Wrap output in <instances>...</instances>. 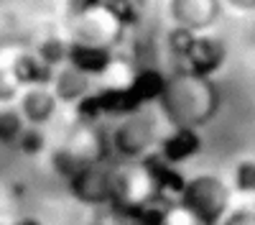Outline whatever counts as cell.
I'll return each instance as SVG.
<instances>
[{
	"label": "cell",
	"instance_id": "3957f363",
	"mask_svg": "<svg viewBox=\"0 0 255 225\" xmlns=\"http://www.w3.org/2000/svg\"><path fill=\"white\" fill-rule=\"evenodd\" d=\"M151 138H153V123L148 118L135 115V118H128L115 131V146L125 156H135L151 143Z\"/></svg>",
	"mask_w": 255,
	"mask_h": 225
},
{
	"label": "cell",
	"instance_id": "7a4b0ae2",
	"mask_svg": "<svg viewBox=\"0 0 255 225\" xmlns=\"http://www.w3.org/2000/svg\"><path fill=\"white\" fill-rule=\"evenodd\" d=\"M184 200H186V210L191 215L199 218L207 225H212L227 208L230 192L217 177H197L186 184Z\"/></svg>",
	"mask_w": 255,
	"mask_h": 225
},
{
	"label": "cell",
	"instance_id": "277c9868",
	"mask_svg": "<svg viewBox=\"0 0 255 225\" xmlns=\"http://www.w3.org/2000/svg\"><path fill=\"white\" fill-rule=\"evenodd\" d=\"M217 3H202V0H197V3H176L174 10H176V20L179 23H184L186 28H204L209 26L212 20H215L217 15Z\"/></svg>",
	"mask_w": 255,
	"mask_h": 225
},
{
	"label": "cell",
	"instance_id": "6da1fadb",
	"mask_svg": "<svg viewBox=\"0 0 255 225\" xmlns=\"http://www.w3.org/2000/svg\"><path fill=\"white\" fill-rule=\"evenodd\" d=\"M161 102L166 115L179 126L204 123L215 110V90L204 77H179L161 90Z\"/></svg>",
	"mask_w": 255,
	"mask_h": 225
},
{
	"label": "cell",
	"instance_id": "8992f818",
	"mask_svg": "<svg viewBox=\"0 0 255 225\" xmlns=\"http://www.w3.org/2000/svg\"><path fill=\"white\" fill-rule=\"evenodd\" d=\"M26 113L33 123H44L51 113H54V97L49 92H31L26 97Z\"/></svg>",
	"mask_w": 255,
	"mask_h": 225
},
{
	"label": "cell",
	"instance_id": "9c48e42d",
	"mask_svg": "<svg viewBox=\"0 0 255 225\" xmlns=\"http://www.w3.org/2000/svg\"><path fill=\"white\" fill-rule=\"evenodd\" d=\"M92 225H100V223H92Z\"/></svg>",
	"mask_w": 255,
	"mask_h": 225
},
{
	"label": "cell",
	"instance_id": "52a82bcc",
	"mask_svg": "<svg viewBox=\"0 0 255 225\" xmlns=\"http://www.w3.org/2000/svg\"><path fill=\"white\" fill-rule=\"evenodd\" d=\"M235 184L240 192H255V161H243L235 172Z\"/></svg>",
	"mask_w": 255,
	"mask_h": 225
},
{
	"label": "cell",
	"instance_id": "ba28073f",
	"mask_svg": "<svg viewBox=\"0 0 255 225\" xmlns=\"http://www.w3.org/2000/svg\"><path fill=\"white\" fill-rule=\"evenodd\" d=\"M222 225H255V210H238V213H232Z\"/></svg>",
	"mask_w": 255,
	"mask_h": 225
},
{
	"label": "cell",
	"instance_id": "5b68a950",
	"mask_svg": "<svg viewBox=\"0 0 255 225\" xmlns=\"http://www.w3.org/2000/svg\"><path fill=\"white\" fill-rule=\"evenodd\" d=\"M84 90H87V77L77 69H67L56 77V95L64 100H77Z\"/></svg>",
	"mask_w": 255,
	"mask_h": 225
}]
</instances>
